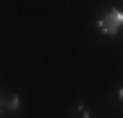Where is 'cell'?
Instances as JSON below:
<instances>
[{
	"mask_svg": "<svg viewBox=\"0 0 123 118\" xmlns=\"http://www.w3.org/2000/svg\"><path fill=\"white\" fill-rule=\"evenodd\" d=\"M21 108V97L18 94H5L0 97V113H16Z\"/></svg>",
	"mask_w": 123,
	"mask_h": 118,
	"instance_id": "7a4b0ae2",
	"label": "cell"
},
{
	"mask_svg": "<svg viewBox=\"0 0 123 118\" xmlns=\"http://www.w3.org/2000/svg\"><path fill=\"white\" fill-rule=\"evenodd\" d=\"M76 118H92L89 110H86V105H79V108H76Z\"/></svg>",
	"mask_w": 123,
	"mask_h": 118,
	"instance_id": "3957f363",
	"label": "cell"
},
{
	"mask_svg": "<svg viewBox=\"0 0 123 118\" xmlns=\"http://www.w3.org/2000/svg\"><path fill=\"white\" fill-rule=\"evenodd\" d=\"M121 26H123V13H121V8H113L107 16L99 19V32H102V34H118Z\"/></svg>",
	"mask_w": 123,
	"mask_h": 118,
	"instance_id": "6da1fadb",
	"label": "cell"
}]
</instances>
